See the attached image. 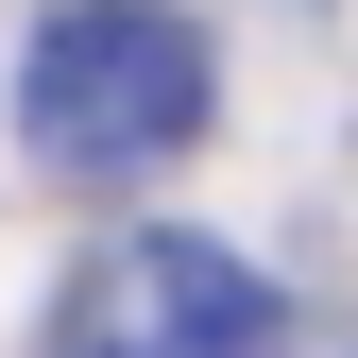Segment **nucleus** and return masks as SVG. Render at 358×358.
Listing matches in <instances>:
<instances>
[{"label": "nucleus", "instance_id": "obj_1", "mask_svg": "<svg viewBox=\"0 0 358 358\" xmlns=\"http://www.w3.org/2000/svg\"><path fill=\"white\" fill-rule=\"evenodd\" d=\"M205 120H222V69H205V34L171 17V0H52V34H34V69H17V137L52 171L137 188Z\"/></svg>", "mask_w": 358, "mask_h": 358}, {"label": "nucleus", "instance_id": "obj_2", "mask_svg": "<svg viewBox=\"0 0 358 358\" xmlns=\"http://www.w3.org/2000/svg\"><path fill=\"white\" fill-rule=\"evenodd\" d=\"M34 358H290V307L239 273L222 239H171V222H120L69 273L52 341Z\"/></svg>", "mask_w": 358, "mask_h": 358}]
</instances>
